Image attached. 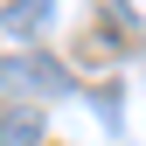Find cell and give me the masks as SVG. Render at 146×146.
Here are the masks:
<instances>
[{
  "instance_id": "6da1fadb",
  "label": "cell",
  "mask_w": 146,
  "mask_h": 146,
  "mask_svg": "<svg viewBox=\"0 0 146 146\" xmlns=\"http://www.w3.org/2000/svg\"><path fill=\"white\" fill-rule=\"evenodd\" d=\"M0 90H7V98H63L70 70L49 63V56H7L0 63Z\"/></svg>"
},
{
  "instance_id": "7a4b0ae2",
  "label": "cell",
  "mask_w": 146,
  "mask_h": 146,
  "mask_svg": "<svg viewBox=\"0 0 146 146\" xmlns=\"http://www.w3.org/2000/svg\"><path fill=\"white\" fill-rule=\"evenodd\" d=\"M42 21H49V0H14V7H7V28L14 35H35Z\"/></svg>"
},
{
  "instance_id": "3957f363",
  "label": "cell",
  "mask_w": 146,
  "mask_h": 146,
  "mask_svg": "<svg viewBox=\"0 0 146 146\" xmlns=\"http://www.w3.org/2000/svg\"><path fill=\"white\" fill-rule=\"evenodd\" d=\"M35 139H42V125H35V118H21V111H14V118H7V146H35Z\"/></svg>"
}]
</instances>
